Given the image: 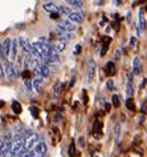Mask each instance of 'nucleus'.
I'll use <instances>...</instances> for the list:
<instances>
[{"label":"nucleus","mask_w":147,"mask_h":157,"mask_svg":"<svg viewBox=\"0 0 147 157\" xmlns=\"http://www.w3.org/2000/svg\"><path fill=\"white\" fill-rule=\"evenodd\" d=\"M42 80H44V77H41V76H37V77L33 80V89H34V91H37V92L41 91Z\"/></svg>","instance_id":"obj_13"},{"label":"nucleus","mask_w":147,"mask_h":157,"mask_svg":"<svg viewBox=\"0 0 147 157\" xmlns=\"http://www.w3.org/2000/svg\"><path fill=\"white\" fill-rule=\"evenodd\" d=\"M138 21H139V27H141V29H146L147 23H146L145 13H143V11H142V10L139 11V15H138Z\"/></svg>","instance_id":"obj_14"},{"label":"nucleus","mask_w":147,"mask_h":157,"mask_svg":"<svg viewBox=\"0 0 147 157\" xmlns=\"http://www.w3.org/2000/svg\"><path fill=\"white\" fill-rule=\"evenodd\" d=\"M57 28L63 32H72L76 29V25H73V23L68 20H59L57 21Z\"/></svg>","instance_id":"obj_2"},{"label":"nucleus","mask_w":147,"mask_h":157,"mask_svg":"<svg viewBox=\"0 0 147 157\" xmlns=\"http://www.w3.org/2000/svg\"><path fill=\"white\" fill-rule=\"evenodd\" d=\"M69 21H73V23H81L84 20V13L80 12V11H73V12L68 16Z\"/></svg>","instance_id":"obj_5"},{"label":"nucleus","mask_w":147,"mask_h":157,"mask_svg":"<svg viewBox=\"0 0 147 157\" xmlns=\"http://www.w3.org/2000/svg\"><path fill=\"white\" fill-rule=\"evenodd\" d=\"M24 152H25V151H21V152H19V153H11L9 157H23Z\"/></svg>","instance_id":"obj_28"},{"label":"nucleus","mask_w":147,"mask_h":157,"mask_svg":"<svg viewBox=\"0 0 147 157\" xmlns=\"http://www.w3.org/2000/svg\"><path fill=\"white\" fill-rule=\"evenodd\" d=\"M57 37H59V40L69 41V40H72L73 35L69 33V32H63V31H59V33H57Z\"/></svg>","instance_id":"obj_12"},{"label":"nucleus","mask_w":147,"mask_h":157,"mask_svg":"<svg viewBox=\"0 0 147 157\" xmlns=\"http://www.w3.org/2000/svg\"><path fill=\"white\" fill-rule=\"evenodd\" d=\"M19 43H20V45L23 47V49L25 51V52H29V53H32V44L27 40V39L24 37H20L19 39Z\"/></svg>","instance_id":"obj_8"},{"label":"nucleus","mask_w":147,"mask_h":157,"mask_svg":"<svg viewBox=\"0 0 147 157\" xmlns=\"http://www.w3.org/2000/svg\"><path fill=\"white\" fill-rule=\"evenodd\" d=\"M0 57H4V55H3V45H2V43H0Z\"/></svg>","instance_id":"obj_37"},{"label":"nucleus","mask_w":147,"mask_h":157,"mask_svg":"<svg viewBox=\"0 0 147 157\" xmlns=\"http://www.w3.org/2000/svg\"><path fill=\"white\" fill-rule=\"evenodd\" d=\"M51 17L55 19V20H59V19H60V13H51Z\"/></svg>","instance_id":"obj_32"},{"label":"nucleus","mask_w":147,"mask_h":157,"mask_svg":"<svg viewBox=\"0 0 147 157\" xmlns=\"http://www.w3.org/2000/svg\"><path fill=\"white\" fill-rule=\"evenodd\" d=\"M66 3L69 6H73V7H82L84 6V3L80 2V0H68Z\"/></svg>","instance_id":"obj_19"},{"label":"nucleus","mask_w":147,"mask_h":157,"mask_svg":"<svg viewBox=\"0 0 147 157\" xmlns=\"http://www.w3.org/2000/svg\"><path fill=\"white\" fill-rule=\"evenodd\" d=\"M78 145H80L81 148H82L84 145H85V140H84V137H80V139H78Z\"/></svg>","instance_id":"obj_31"},{"label":"nucleus","mask_w":147,"mask_h":157,"mask_svg":"<svg viewBox=\"0 0 147 157\" xmlns=\"http://www.w3.org/2000/svg\"><path fill=\"white\" fill-rule=\"evenodd\" d=\"M94 73H95V61L90 59L88 63V80L91 81L93 77H94Z\"/></svg>","instance_id":"obj_6"},{"label":"nucleus","mask_w":147,"mask_h":157,"mask_svg":"<svg viewBox=\"0 0 147 157\" xmlns=\"http://www.w3.org/2000/svg\"><path fill=\"white\" fill-rule=\"evenodd\" d=\"M93 132H94V136L98 137V133L102 132V123L99 120L94 121V125H93Z\"/></svg>","instance_id":"obj_15"},{"label":"nucleus","mask_w":147,"mask_h":157,"mask_svg":"<svg viewBox=\"0 0 147 157\" xmlns=\"http://www.w3.org/2000/svg\"><path fill=\"white\" fill-rule=\"evenodd\" d=\"M133 92H134V88H133V75L129 76V80H127V85H126V93L127 96L131 97L133 96Z\"/></svg>","instance_id":"obj_11"},{"label":"nucleus","mask_w":147,"mask_h":157,"mask_svg":"<svg viewBox=\"0 0 147 157\" xmlns=\"http://www.w3.org/2000/svg\"><path fill=\"white\" fill-rule=\"evenodd\" d=\"M33 151L37 155V157H44L45 153H46V145H45V143H44V141H40V143H38L36 147L33 148Z\"/></svg>","instance_id":"obj_4"},{"label":"nucleus","mask_w":147,"mask_h":157,"mask_svg":"<svg viewBox=\"0 0 147 157\" xmlns=\"http://www.w3.org/2000/svg\"><path fill=\"white\" fill-rule=\"evenodd\" d=\"M73 11H70V8H68V7H60V13H65V15H70Z\"/></svg>","instance_id":"obj_24"},{"label":"nucleus","mask_w":147,"mask_h":157,"mask_svg":"<svg viewBox=\"0 0 147 157\" xmlns=\"http://www.w3.org/2000/svg\"><path fill=\"white\" fill-rule=\"evenodd\" d=\"M119 133H121V125L117 124V125L114 127V139H115V140L119 139Z\"/></svg>","instance_id":"obj_22"},{"label":"nucleus","mask_w":147,"mask_h":157,"mask_svg":"<svg viewBox=\"0 0 147 157\" xmlns=\"http://www.w3.org/2000/svg\"><path fill=\"white\" fill-rule=\"evenodd\" d=\"M105 73L107 75V76H113V75H115V64H114L113 61L106 63V65H105Z\"/></svg>","instance_id":"obj_9"},{"label":"nucleus","mask_w":147,"mask_h":157,"mask_svg":"<svg viewBox=\"0 0 147 157\" xmlns=\"http://www.w3.org/2000/svg\"><path fill=\"white\" fill-rule=\"evenodd\" d=\"M21 77L24 78V81L29 80V78H30V72H29L28 69H24V71H23V72H21Z\"/></svg>","instance_id":"obj_23"},{"label":"nucleus","mask_w":147,"mask_h":157,"mask_svg":"<svg viewBox=\"0 0 147 157\" xmlns=\"http://www.w3.org/2000/svg\"><path fill=\"white\" fill-rule=\"evenodd\" d=\"M65 47H66V41H63V40H57L53 43V48H55L57 52H61V51H64L65 49Z\"/></svg>","instance_id":"obj_10"},{"label":"nucleus","mask_w":147,"mask_h":157,"mask_svg":"<svg viewBox=\"0 0 147 157\" xmlns=\"http://www.w3.org/2000/svg\"><path fill=\"white\" fill-rule=\"evenodd\" d=\"M107 88H109V91H114V83H113V81H111V80H109V81H107Z\"/></svg>","instance_id":"obj_29"},{"label":"nucleus","mask_w":147,"mask_h":157,"mask_svg":"<svg viewBox=\"0 0 147 157\" xmlns=\"http://www.w3.org/2000/svg\"><path fill=\"white\" fill-rule=\"evenodd\" d=\"M126 107H127L129 111H135V103L131 97H129V99L126 100Z\"/></svg>","instance_id":"obj_18"},{"label":"nucleus","mask_w":147,"mask_h":157,"mask_svg":"<svg viewBox=\"0 0 147 157\" xmlns=\"http://www.w3.org/2000/svg\"><path fill=\"white\" fill-rule=\"evenodd\" d=\"M141 72V61H139V57H134V61H133V73L134 75H138Z\"/></svg>","instance_id":"obj_16"},{"label":"nucleus","mask_w":147,"mask_h":157,"mask_svg":"<svg viewBox=\"0 0 147 157\" xmlns=\"http://www.w3.org/2000/svg\"><path fill=\"white\" fill-rule=\"evenodd\" d=\"M81 52V45L80 44H77L76 45V48H74V55H78Z\"/></svg>","instance_id":"obj_30"},{"label":"nucleus","mask_w":147,"mask_h":157,"mask_svg":"<svg viewBox=\"0 0 147 157\" xmlns=\"http://www.w3.org/2000/svg\"><path fill=\"white\" fill-rule=\"evenodd\" d=\"M105 109H106V111H110V105L109 104H105Z\"/></svg>","instance_id":"obj_38"},{"label":"nucleus","mask_w":147,"mask_h":157,"mask_svg":"<svg viewBox=\"0 0 147 157\" xmlns=\"http://www.w3.org/2000/svg\"><path fill=\"white\" fill-rule=\"evenodd\" d=\"M38 144V137L36 133L30 131H24V151H32Z\"/></svg>","instance_id":"obj_1"},{"label":"nucleus","mask_w":147,"mask_h":157,"mask_svg":"<svg viewBox=\"0 0 147 157\" xmlns=\"http://www.w3.org/2000/svg\"><path fill=\"white\" fill-rule=\"evenodd\" d=\"M29 112H30V115H32L34 119H37L38 115H40V111H38V108H36V107H30L29 108Z\"/></svg>","instance_id":"obj_20"},{"label":"nucleus","mask_w":147,"mask_h":157,"mask_svg":"<svg viewBox=\"0 0 147 157\" xmlns=\"http://www.w3.org/2000/svg\"><path fill=\"white\" fill-rule=\"evenodd\" d=\"M5 151V143L3 140H0V155Z\"/></svg>","instance_id":"obj_27"},{"label":"nucleus","mask_w":147,"mask_h":157,"mask_svg":"<svg viewBox=\"0 0 147 157\" xmlns=\"http://www.w3.org/2000/svg\"><path fill=\"white\" fill-rule=\"evenodd\" d=\"M12 109H13L15 113H17V115H20V113L23 112L21 105H20V103H17V101H13L12 103Z\"/></svg>","instance_id":"obj_17"},{"label":"nucleus","mask_w":147,"mask_h":157,"mask_svg":"<svg viewBox=\"0 0 147 157\" xmlns=\"http://www.w3.org/2000/svg\"><path fill=\"white\" fill-rule=\"evenodd\" d=\"M3 45V55H4V59L11 56V48H12V40L11 39H5L4 41L2 43Z\"/></svg>","instance_id":"obj_3"},{"label":"nucleus","mask_w":147,"mask_h":157,"mask_svg":"<svg viewBox=\"0 0 147 157\" xmlns=\"http://www.w3.org/2000/svg\"><path fill=\"white\" fill-rule=\"evenodd\" d=\"M119 57H121V51H117V52H115V59L118 60Z\"/></svg>","instance_id":"obj_36"},{"label":"nucleus","mask_w":147,"mask_h":157,"mask_svg":"<svg viewBox=\"0 0 147 157\" xmlns=\"http://www.w3.org/2000/svg\"><path fill=\"white\" fill-rule=\"evenodd\" d=\"M68 152H69V156H70V157H74L76 156V145H74V143H70Z\"/></svg>","instance_id":"obj_21"},{"label":"nucleus","mask_w":147,"mask_h":157,"mask_svg":"<svg viewBox=\"0 0 147 157\" xmlns=\"http://www.w3.org/2000/svg\"><path fill=\"white\" fill-rule=\"evenodd\" d=\"M3 75H4V71H3V65H2V63H0V78L3 77Z\"/></svg>","instance_id":"obj_35"},{"label":"nucleus","mask_w":147,"mask_h":157,"mask_svg":"<svg viewBox=\"0 0 147 157\" xmlns=\"http://www.w3.org/2000/svg\"><path fill=\"white\" fill-rule=\"evenodd\" d=\"M142 112L143 113H147V100H146V103L143 104V107H142Z\"/></svg>","instance_id":"obj_33"},{"label":"nucleus","mask_w":147,"mask_h":157,"mask_svg":"<svg viewBox=\"0 0 147 157\" xmlns=\"http://www.w3.org/2000/svg\"><path fill=\"white\" fill-rule=\"evenodd\" d=\"M135 43H137V40H135V37H131V40H130V45H131V47H134V45H135Z\"/></svg>","instance_id":"obj_34"},{"label":"nucleus","mask_w":147,"mask_h":157,"mask_svg":"<svg viewBox=\"0 0 147 157\" xmlns=\"http://www.w3.org/2000/svg\"><path fill=\"white\" fill-rule=\"evenodd\" d=\"M111 100H113V105H114V107L118 108L119 107V97L117 95H113V99H111Z\"/></svg>","instance_id":"obj_25"},{"label":"nucleus","mask_w":147,"mask_h":157,"mask_svg":"<svg viewBox=\"0 0 147 157\" xmlns=\"http://www.w3.org/2000/svg\"><path fill=\"white\" fill-rule=\"evenodd\" d=\"M25 83V88H27V91L28 92H30L32 91V85H33V81H30V80H27V81H24Z\"/></svg>","instance_id":"obj_26"},{"label":"nucleus","mask_w":147,"mask_h":157,"mask_svg":"<svg viewBox=\"0 0 147 157\" xmlns=\"http://www.w3.org/2000/svg\"><path fill=\"white\" fill-rule=\"evenodd\" d=\"M44 10L51 13H60V7H57L53 2H46L44 3Z\"/></svg>","instance_id":"obj_7"},{"label":"nucleus","mask_w":147,"mask_h":157,"mask_svg":"<svg viewBox=\"0 0 147 157\" xmlns=\"http://www.w3.org/2000/svg\"><path fill=\"white\" fill-rule=\"evenodd\" d=\"M4 101H2V100H0V108H3V107H4Z\"/></svg>","instance_id":"obj_39"}]
</instances>
